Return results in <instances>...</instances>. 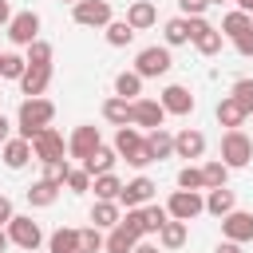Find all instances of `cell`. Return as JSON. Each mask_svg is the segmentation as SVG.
<instances>
[{
	"label": "cell",
	"instance_id": "43",
	"mask_svg": "<svg viewBox=\"0 0 253 253\" xmlns=\"http://www.w3.org/2000/svg\"><path fill=\"white\" fill-rule=\"evenodd\" d=\"M63 186H67L71 194H83V190H91V174H87L83 166H71V170H67V182H63Z\"/></svg>",
	"mask_w": 253,
	"mask_h": 253
},
{
	"label": "cell",
	"instance_id": "5",
	"mask_svg": "<svg viewBox=\"0 0 253 253\" xmlns=\"http://www.w3.org/2000/svg\"><path fill=\"white\" fill-rule=\"evenodd\" d=\"M174 67V59H170V47H158V43H150V47H142L138 55H134V71L142 75V79H158V75H166Z\"/></svg>",
	"mask_w": 253,
	"mask_h": 253
},
{
	"label": "cell",
	"instance_id": "37",
	"mask_svg": "<svg viewBox=\"0 0 253 253\" xmlns=\"http://www.w3.org/2000/svg\"><path fill=\"white\" fill-rule=\"evenodd\" d=\"M24 67H28V59L16 55V51H4V55H0V79H20Z\"/></svg>",
	"mask_w": 253,
	"mask_h": 253
},
{
	"label": "cell",
	"instance_id": "42",
	"mask_svg": "<svg viewBox=\"0 0 253 253\" xmlns=\"http://www.w3.org/2000/svg\"><path fill=\"white\" fill-rule=\"evenodd\" d=\"M229 95L241 103V111H245V115H253V79H237Z\"/></svg>",
	"mask_w": 253,
	"mask_h": 253
},
{
	"label": "cell",
	"instance_id": "19",
	"mask_svg": "<svg viewBox=\"0 0 253 253\" xmlns=\"http://www.w3.org/2000/svg\"><path fill=\"white\" fill-rule=\"evenodd\" d=\"M0 150H4V166H8V170H24V166L32 162V142H28V138H20V134H16V138H8Z\"/></svg>",
	"mask_w": 253,
	"mask_h": 253
},
{
	"label": "cell",
	"instance_id": "18",
	"mask_svg": "<svg viewBox=\"0 0 253 253\" xmlns=\"http://www.w3.org/2000/svg\"><path fill=\"white\" fill-rule=\"evenodd\" d=\"M16 83H20V91H24L28 99H32V95H43V91H47V83H51V67H32V63H28V67H24V75H20Z\"/></svg>",
	"mask_w": 253,
	"mask_h": 253
},
{
	"label": "cell",
	"instance_id": "28",
	"mask_svg": "<svg viewBox=\"0 0 253 253\" xmlns=\"http://www.w3.org/2000/svg\"><path fill=\"white\" fill-rule=\"evenodd\" d=\"M245 119H249V115L241 111V103H237L233 95H225V99L217 103V123H221V126H229V130H233V126H241Z\"/></svg>",
	"mask_w": 253,
	"mask_h": 253
},
{
	"label": "cell",
	"instance_id": "11",
	"mask_svg": "<svg viewBox=\"0 0 253 253\" xmlns=\"http://www.w3.org/2000/svg\"><path fill=\"white\" fill-rule=\"evenodd\" d=\"M166 123V111H162V103L158 99H130V126H146V130H154V126H162Z\"/></svg>",
	"mask_w": 253,
	"mask_h": 253
},
{
	"label": "cell",
	"instance_id": "13",
	"mask_svg": "<svg viewBox=\"0 0 253 253\" xmlns=\"http://www.w3.org/2000/svg\"><path fill=\"white\" fill-rule=\"evenodd\" d=\"M158 103H162V111L166 115H194V95H190V87H182V83H170V87H162V95H158Z\"/></svg>",
	"mask_w": 253,
	"mask_h": 253
},
{
	"label": "cell",
	"instance_id": "44",
	"mask_svg": "<svg viewBox=\"0 0 253 253\" xmlns=\"http://www.w3.org/2000/svg\"><path fill=\"white\" fill-rule=\"evenodd\" d=\"M67 170H71V162H67V158H59V162H43V178H47V182H55V186H63V182H67Z\"/></svg>",
	"mask_w": 253,
	"mask_h": 253
},
{
	"label": "cell",
	"instance_id": "33",
	"mask_svg": "<svg viewBox=\"0 0 253 253\" xmlns=\"http://www.w3.org/2000/svg\"><path fill=\"white\" fill-rule=\"evenodd\" d=\"M221 36H241V32H249V12H241V8H233V12H225V20H221V28H217Z\"/></svg>",
	"mask_w": 253,
	"mask_h": 253
},
{
	"label": "cell",
	"instance_id": "36",
	"mask_svg": "<svg viewBox=\"0 0 253 253\" xmlns=\"http://www.w3.org/2000/svg\"><path fill=\"white\" fill-rule=\"evenodd\" d=\"M24 59H28L32 67H51V43H47V40H32Z\"/></svg>",
	"mask_w": 253,
	"mask_h": 253
},
{
	"label": "cell",
	"instance_id": "40",
	"mask_svg": "<svg viewBox=\"0 0 253 253\" xmlns=\"http://www.w3.org/2000/svg\"><path fill=\"white\" fill-rule=\"evenodd\" d=\"M166 217H170V213H166V206H150V202L142 206V221H146V233H158V229L166 225Z\"/></svg>",
	"mask_w": 253,
	"mask_h": 253
},
{
	"label": "cell",
	"instance_id": "38",
	"mask_svg": "<svg viewBox=\"0 0 253 253\" xmlns=\"http://www.w3.org/2000/svg\"><path fill=\"white\" fill-rule=\"evenodd\" d=\"M178 190H206V178H202V166H194V162H186V166L178 170Z\"/></svg>",
	"mask_w": 253,
	"mask_h": 253
},
{
	"label": "cell",
	"instance_id": "27",
	"mask_svg": "<svg viewBox=\"0 0 253 253\" xmlns=\"http://www.w3.org/2000/svg\"><path fill=\"white\" fill-rule=\"evenodd\" d=\"M47 249H51V253H79V229L59 225V229L47 237Z\"/></svg>",
	"mask_w": 253,
	"mask_h": 253
},
{
	"label": "cell",
	"instance_id": "3",
	"mask_svg": "<svg viewBox=\"0 0 253 253\" xmlns=\"http://www.w3.org/2000/svg\"><path fill=\"white\" fill-rule=\"evenodd\" d=\"M249 158H253V138H249L241 126L225 130V134H221V162H225L229 170H241V166H249Z\"/></svg>",
	"mask_w": 253,
	"mask_h": 253
},
{
	"label": "cell",
	"instance_id": "15",
	"mask_svg": "<svg viewBox=\"0 0 253 253\" xmlns=\"http://www.w3.org/2000/svg\"><path fill=\"white\" fill-rule=\"evenodd\" d=\"M99 142H103V138H99V126H91V123H87V126H75V130H71V138H67V154L83 162Z\"/></svg>",
	"mask_w": 253,
	"mask_h": 253
},
{
	"label": "cell",
	"instance_id": "29",
	"mask_svg": "<svg viewBox=\"0 0 253 253\" xmlns=\"http://www.w3.org/2000/svg\"><path fill=\"white\" fill-rule=\"evenodd\" d=\"M162 36H166V47H178V43H190V16H174V20H166V28H162Z\"/></svg>",
	"mask_w": 253,
	"mask_h": 253
},
{
	"label": "cell",
	"instance_id": "30",
	"mask_svg": "<svg viewBox=\"0 0 253 253\" xmlns=\"http://www.w3.org/2000/svg\"><path fill=\"white\" fill-rule=\"evenodd\" d=\"M134 241H138V237H134V233H126L123 225H111V233L103 237V249H107V253H130V249H134Z\"/></svg>",
	"mask_w": 253,
	"mask_h": 253
},
{
	"label": "cell",
	"instance_id": "10",
	"mask_svg": "<svg viewBox=\"0 0 253 253\" xmlns=\"http://www.w3.org/2000/svg\"><path fill=\"white\" fill-rule=\"evenodd\" d=\"M8 40L16 43V47H28L32 40H40V16L28 8V12H16L12 20H8Z\"/></svg>",
	"mask_w": 253,
	"mask_h": 253
},
{
	"label": "cell",
	"instance_id": "26",
	"mask_svg": "<svg viewBox=\"0 0 253 253\" xmlns=\"http://www.w3.org/2000/svg\"><path fill=\"white\" fill-rule=\"evenodd\" d=\"M91 186H95V198H99V202H119L123 178L111 170V174H95V178H91Z\"/></svg>",
	"mask_w": 253,
	"mask_h": 253
},
{
	"label": "cell",
	"instance_id": "41",
	"mask_svg": "<svg viewBox=\"0 0 253 253\" xmlns=\"http://www.w3.org/2000/svg\"><path fill=\"white\" fill-rule=\"evenodd\" d=\"M99 249H103V233H99V225L79 229V253H99Z\"/></svg>",
	"mask_w": 253,
	"mask_h": 253
},
{
	"label": "cell",
	"instance_id": "49",
	"mask_svg": "<svg viewBox=\"0 0 253 253\" xmlns=\"http://www.w3.org/2000/svg\"><path fill=\"white\" fill-rule=\"evenodd\" d=\"M130 253H158V245H154V241H142V237H138V241H134V249H130Z\"/></svg>",
	"mask_w": 253,
	"mask_h": 253
},
{
	"label": "cell",
	"instance_id": "55",
	"mask_svg": "<svg viewBox=\"0 0 253 253\" xmlns=\"http://www.w3.org/2000/svg\"><path fill=\"white\" fill-rule=\"evenodd\" d=\"M210 4H225V0H210Z\"/></svg>",
	"mask_w": 253,
	"mask_h": 253
},
{
	"label": "cell",
	"instance_id": "16",
	"mask_svg": "<svg viewBox=\"0 0 253 253\" xmlns=\"http://www.w3.org/2000/svg\"><path fill=\"white\" fill-rule=\"evenodd\" d=\"M174 154H178V158H186V162L202 158V154H206V134H202V130H194V126L178 130V134H174Z\"/></svg>",
	"mask_w": 253,
	"mask_h": 253
},
{
	"label": "cell",
	"instance_id": "7",
	"mask_svg": "<svg viewBox=\"0 0 253 253\" xmlns=\"http://www.w3.org/2000/svg\"><path fill=\"white\" fill-rule=\"evenodd\" d=\"M221 32L206 20V16H190V43L198 47V55H217L221 51Z\"/></svg>",
	"mask_w": 253,
	"mask_h": 253
},
{
	"label": "cell",
	"instance_id": "56",
	"mask_svg": "<svg viewBox=\"0 0 253 253\" xmlns=\"http://www.w3.org/2000/svg\"><path fill=\"white\" fill-rule=\"evenodd\" d=\"M63 4H79V0H63Z\"/></svg>",
	"mask_w": 253,
	"mask_h": 253
},
{
	"label": "cell",
	"instance_id": "4",
	"mask_svg": "<svg viewBox=\"0 0 253 253\" xmlns=\"http://www.w3.org/2000/svg\"><path fill=\"white\" fill-rule=\"evenodd\" d=\"M4 229H8V241L20 245V249H28V253H36V249L43 245V229H40V221H32V217H24V213H12V221H8Z\"/></svg>",
	"mask_w": 253,
	"mask_h": 253
},
{
	"label": "cell",
	"instance_id": "46",
	"mask_svg": "<svg viewBox=\"0 0 253 253\" xmlns=\"http://www.w3.org/2000/svg\"><path fill=\"white\" fill-rule=\"evenodd\" d=\"M233 47H237V55H245V59H249V55H253V28H249V32H241V36H233Z\"/></svg>",
	"mask_w": 253,
	"mask_h": 253
},
{
	"label": "cell",
	"instance_id": "9",
	"mask_svg": "<svg viewBox=\"0 0 253 253\" xmlns=\"http://www.w3.org/2000/svg\"><path fill=\"white\" fill-rule=\"evenodd\" d=\"M166 213L178 217V221H194L198 213H206V198L198 190H174L170 202H166Z\"/></svg>",
	"mask_w": 253,
	"mask_h": 253
},
{
	"label": "cell",
	"instance_id": "2",
	"mask_svg": "<svg viewBox=\"0 0 253 253\" xmlns=\"http://www.w3.org/2000/svg\"><path fill=\"white\" fill-rule=\"evenodd\" d=\"M115 154L119 158H126L134 170H142V166H150L154 158H150V150H146V134L138 130V126H119V134H115Z\"/></svg>",
	"mask_w": 253,
	"mask_h": 253
},
{
	"label": "cell",
	"instance_id": "52",
	"mask_svg": "<svg viewBox=\"0 0 253 253\" xmlns=\"http://www.w3.org/2000/svg\"><path fill=\"white\" fill-rule=\"evenodd\" d=\"M8 245H12V241H8V229H4V225H0V253H4V249H8Z\"/></svg>",
	"mask_w": 253,
	"mask_h": 253
},
{
	"label": "cell",
	"instance_id": "57",
	"mask_svg": "<svg viewBox=\"0 0 253 253\" xmlns=\"http://www.w3.org/2000/svg\"><path fill=\"white\" fill-rule=\"evenodd\" d=\"M0 55H4V51H0Z\"/></svg>",
	"mask_w": 253,
	"mask_h": 253
},
{
	"label": "cell",
	"instance_id": "21",
	"mask_svg": "<svg viewBox=\"0 0 253 253\" xmlns=\"http://www.w3.org/2000/svg\"><path fill=\"white\" fill-rule=\"evenodd\" d=\"M190 237V221H178V217H166V225L158 229V245L162 249H182Z\"/></svg>",
	"mask_w": 253,
	"mask_h": 253
},
{
	"label": "cell",
	"instance_id": "51",
	"mask_svg": "<svg viewBox=\"0 0 253 253\" xmlns=\"http://www.w3.org/2000/svg\"><path fill=\"white\" fill-rule=\"evenodd\" d=\"M12 20V8H8V0H0V24H8Z\"/></svg>",
	"mask_w": 253,
	"mask_h": 253
},
{
	"label": "cell",
	"instance_id": "39",
	"mask_svg": "<svg viewBox=\"0 0 253 253\" xmlns=\"http://www.w3.org/2000/svg\"><path fill=\"white\" fill-rule=\"evenodd\" d=\"M119 225L126 229V233H134V237H146V221H142V206H130L123 217H119Z\"/></svg>",
	"mask_w": 253,
	"mask_h": 253
},
{
	"label": "cell",
	"instance_id": "12",
	"mask_svg": "<svg viewBox=\"0 0 253 253\" xmlns=\"http://www.w3.org/2000/svg\"><path fill=\"white\" fill-rule=\"evenodd\" d=\"M221 237H225V241H237V245L253 241V213H245V210H229V213L221 217Z\"/></svg>",
	"mask_w": 253,
	"mask_h": 253
},
{
	"label": "cell",
	"instance_id": "53",
	"mask_svg": "<svg viewBox=\"0 0 253 253\" xmlns=\"http://www.w3.org/2000/svg\"><path fill=\"white\" fill-rule=\"evenodd\" d=\"M233 4H237L241 12H253V0H233Z\"/></svg>",
	"mask_w": 253,
	"mask_h": 253
},
{
	"label": "cell",
	"instance_id": "1",
	"mask_svg": "<svg viewBox=\"0 0 253 253\" xmlns=\"http://www.w3.org/2000/svg\"><path fill=\"white\" fill-rule=\"evenodd\" d=\"M51 119H55V103L43 99V95H32V99H24L20 111H16V130H20V138H32L36 130L51 126Z\"/></svg>",
	"mask_w": 253,
	"mask_h": 253
},
{
	"label": "cell",
	"instance_id": "32",
	"mask_svg": "<svg viewBox=\"0 0 253 253\" xmlns=\"http://www.w3.org/2000/svg\"><path fill=\"white\" fill-rule=\"evenodd\" d=\"M119 202H95L91 206V221L99 225V229H111V225H119Z\"/></svg>",
	"mask_w": 253,
	"mask_h": 253
},
{
	"label": "cell",
	"instance_id": "6",
	"mask_svg": "<svg viewBox=\"0 0 253 253\" xmlns=\"http://www.w3.org/2000/svg\"><path fill=\"white\" fill-rule=\"evenodd\" d=\"M28 142H32V158H36V162H59V158H63V150H67V142H63V134H59L55 126L36 130Z\"/></svg>",
	"mask_w": 253,
	"mask_h": 253
},
{
	"label": "cell",
	"instance_id": "47",
	"mask_svg": "<svg viewBox=\"0 0 253 253\" xmlns=\"http://www.w3.org/2000/svg\"><path fill=\"white\" fill-rule=\"evenodd\" d=\"M12 213H16V210H12V198H4V194H0V225H8V221H12Z\"/></svg>",
	"mask_w": 253,
	"mask_h": 253
},
{
	"label": "cell",
	"instance_id": "31",
	"mask_svg": "<svg viewBox=\"0 0 253 253\" xmlns=\"http://www.w3.org/2000/svg\"><path fill=\"white\" fill-rule=\"evenodd\" d=\"M115 95L138 99V95H142V75H138V71H119V75H115Z\"/></svg>",
	"mask_w": 253,
	"mask_h": 253
},
{
	"label": "cell",
	"instance_id": "48",
	"mask_svg": "<svg viewBox=\"0 0 253 253\" xmlns=\"http://www.w3.org/2000/svg\"><path fill=\"white\" fill-rule=\"evenodd\" d=\"M213 253H241V245H237V241H225V237H221V241H217V249H213Z\"/></svg>",
	"mask_w": 253,
	"mask_h": 253
},
{
	"label": "cell",
	"instance_id": "23",
	"mask_svg": "<svg viewBox=\"0 0 253 253\" xmlns=\"http://www.w3.org/2000/svg\"><path fill=\"white\" fill-rule=\"evenodd\" d=\"M146 150H150V158H154V162L170 158V154H174V134H170L166 126H154V130L146 134Z\"/></svg>",
	"mask_w": 253,
	"mask_h": 253
},
{
	"label": "cell",
	"instance_id": "35",
	"mask_svg": "<svg viewBox=\"0 0 253 253\" xmlns=\"http://www.w3.org/2000/svg\"><path fill=\"white\" fill-rule=\"evenodd\" d=\"M202 178H206V190H213V186H225V182H229V166H225L221 158H210V162L202 166Z\"/></svg>",
	"mask_w": 253,
	"mask_h": 253
},
{
	"label": "cell",
	"instance_id": "45",
	"mask_svg": "<svg viewBox=\"0 0 253 253\" xmlns=\"http://www.w3.org/2000/svg\"><path fill=\"white\" fill-rule=\"evenodd\" d=\"M206 8H210V0H178L182 16H206Z\"/></svg>",
	"mask_w": 253,
	"mask_h": 253
},
{
	"label": "cell",
	"instance_id": "34",
	"mask_svg": "<svg viewBox=\"0 0 253 253\" xmlns=\"http://www.w3.org/2000/svg\"><path fill=\"white\" fill-rule=\"evenodd\" d=\"M103 32H107V43H111V47H126V43L134 40V28H130L126 20H111Z\"/></svg>",
	"mask_w": 253,
	"mask_h": 253
},
{
	"label": "cell",
	"instance_id": "8",
	"mask_svg": "<svg viewBox=\"0 0 253 253\" xmlns=\"http://www.w3.org/2000/svg\"><path fill=\"white\" fill-rule=\"evenodd\" d=\"M71 16L79 28H107L115 20L111 0H79V4H71Z\"/></svg>",
	"mask_w": 253,
	"mask_h": 253
},
{
	"label": "cell",
	"instance_id": "25",
	"mask_svg": "<svg viewBox=\"0 0 253 253\" xmlns=\"http://www.w3.org/2000/svg\"><path fill=\"white\" fill-rule=\"evenodd\" d=\"M103 119L115 123V126H126V123H130V99H123V95L103 99Z\"/></svg>",
	"mask_w": 253,
	"mask_h": 253
},
{
	"label": "cell",
	"instance_id": "20",
	"mask_svg": "<svg viewBox=\"0 0 253 253\" xmlns=\"http://www.w3.org/2000/svg\"><path fill=\"white\" fill-rule=\"evenodd\" d=\"M115 162H119L115 146H103V142H99V146H95V150L83 158V170L95 178V174H111V170H115Z\"/></svg>",
	"mask_w": 253,
	"mask_h": 253
},
{
	"label": "cell",
	"instance_id": "50",
	"mask_svg": "<svg viewBox=\"0 0 253 253\" xmlns=\"http://www.w3.org/2000/svg\"><path fill=\"white\" fill-rule=\"evenodd\" d=\"M8 138H12V123H8V119H4V115H0V146H4V142H8Z\"/></svg>",
	"mask_w": 253,
	"mask_h": 253
},
{
	"label": "cell",
	"instance_id": "14",
	"mask_svg": "<svg viewBox=\"0 0 253 253\" xmlns=\"http://www.w3.org/2000/svg\"><path fill=\"white\" fill-rule=\"evenodd\" d=\"M154 190H158V186H154L146 174H138V178L123 182V190H119V206H126V210H130V206H146V202L154 198Z\"/></svg>",
	"mask_w": 253,
	"mask_h": 253
},
{
	"label": "cell",
	"instance_id": "17",
	"mask_svg": "<svg viewBox=\"0 0 253 253\" xmlns=\"http://www.w3.org/2000/svg\"><path fill=\"white\" fill-rule=\"evenodd\" d=\"M126 24H130L134 32L154 28V24H158V8H154V0H134V4L126 8Z\"/></svg>",
	"mask_w": 253,
	"mask_h": 253
},
{
	"label": "cell",
	"instance_id": "54",
	"mask_svg": "<svg viewBox=\"0 0 253 253\" xmlns=\"http://www.w3.org/2000/svg\"><path fill=\"white\" fill-rule=\"evenodd\" d=\"M249 28H253V12H249Z\"/></svg>",
	"mask_w": 253,
	"mask_h": 253
},
{
	"label": "cell",
	"instance_id": "22",
	"mask_svg": "<svg viewBox=\"0 0 253 253\" xmlns=\"http://www.w3.org/2000/svg\"><path fill=\"white\" fill-rule=\"evenodd\" d=\"M229 210H237V198H233V190H229V186H213V190L206 194V213H213V217H225Z\"/></svg>",
	"mask_w": 253,
	"mask_h": 253
},
{
	"label": "cell",
	"instance_id": "24",
	"mask_svg": "<svg viewBox=\"0 0 253 253\" xmlns=\"http://www.w3.org/2000/svg\"><path fill=\"white\" fill-rule=\"evenodd\" d=\"M55 198H59V186H55V182H47V178H40V182H32V186H28V206H36V210L55 206Z\"/></svg>",
	"mask_w": 253,
	"mask_h": 253
}]
</instances>
